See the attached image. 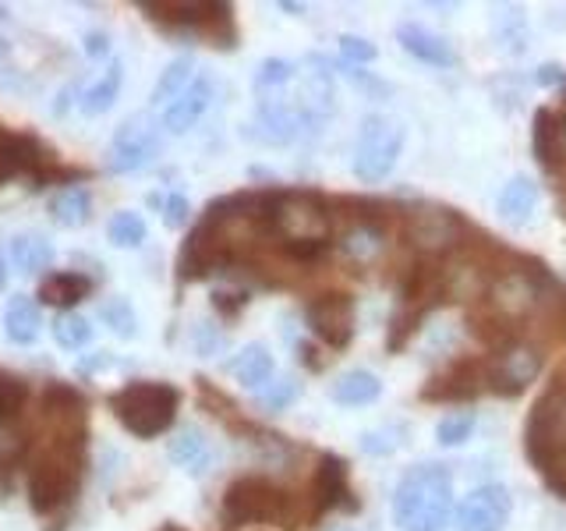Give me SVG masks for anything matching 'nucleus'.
Masks as SVG:
<instances>
[{"label": "nucleus", "mask_w": 566, "mask_h": 531, "mask_svg": "<svg viewBox=\"0 0 566 531\" xmlns=\"http://www.w3.org/2000/svg\"><path fill=\"white\" fill-rule=\"evenodd\" d=\"M85 50L93 53V58H103V53H106V35H103V32L85 35Z\"/></svg>", "instance_id": "58836bf2"}, {"label": "nucleus", "mask_w": 566, "mask_h": 531, "mask_svg": "<svg viewBox=\"0 0 566 531\" xmlns=\"http://www.w3.org/2000/svg\"><path fill=\"white\" fill-rule=\"evenodd\" d=\"M400 223V238L411 248L415 256L424 259H450L453 252L468 244V235H474V227L457 217L447 206H432V202H415L397 212Z\"/></svg>", "instance_id": "20e7f679"}, {"label": "nucleus", "mask_w": 566, "mask_h": 531, "mask_svg": "<svg viewBox=\"0 0 566 531\" xmlns=\"http://www.w3.org/2000/svg\"><path fill=\"white\" fill-rule=\"evenodd\" d=\"M93 291V283H88L82 273H53L40 283V298L46 301V305H61L64 312H71V305H78V301Z\"/></svg>", "instance_id": "b1692460"}, {"label": "nucleus", "mask_w": 566, "mask_h": 531, "mask_svg": "<svg viewBox=\"0 0 566 531\" xmlns=\"http://www.w3.org/2000/svg\"><path fill=\"white\" fill-rule=\"evenodd\" d=\"M524 454L535 471L566 454V362L553 372L545 394L531 407L524 425Z\"/></svg>", "instance_id": "423d86ee"}, {"label": "nucleus", "mask_w": 566, "mask_h": 531, "mask_svg": "<svg viewBox=\"0 0 566 531\" xmlns=\"http://www.w3.org/2000/svg\"><path fill=\"white\" fill-rule=\"evenodd\" d=\"M489 389V362L468 354V358H453L447 368H439L436 376H429L418 389V397L424 404H468L478 400Z\"/></svg>", "instance_id": "1a4fd4ad"}, {"label": "nucleus", "mask_w": 566, "mask_h": 531, "mask_svg": "<svg viewBox=\"0 0 566 531\" xmlns=\"http://www.w3.org/2000/svg\"><path fill=\"white\" fill-rule=\"evenodd\" d=\"M159 531H185V528H177V524H164V528H159Z\"/></svg>", "instance_id": "37998d69"}, {"label": "nucleus", "mask_w": 566, "mask_h": 531, "mask_svg": "<svg viewBox=\"0 0 566 531\" xmlns=\"http://www.w3.org/2000/svg\"><path fill=\"white\" fill-rule=\"evenodd\" d=\"M217 344H220V333L212 330L209 323H199V330H195V351L212 354V351H217Z\"/></svg>", "instance_id": "e433bc0d"}, {"label": "nucleus", "mask_w": 566, "mask_h": 531, "mask_svg": "<svg viewBox=\"0 0 566 531\" xmlns=\"http://www.w3.org/2000/svg\"><path fill=\"white\" fill-rule=\"evenodd\" d=\"M67 100H71V88H64V93H61V100H53V106H50V111H53V114H64V111H67Z\"/></svg>", "instance_id": "a19ab883"}, {"label": "nucleus", "mask_w": 566, "mask_h": 531, "mask_svg": "<svg viewBox=\"0 0 566 531\" xmlns=\"http://www.w3.org/2000/svg\"><path fill=\"white\" fill-rule=\"evenodd\" d=\"M167 454H170L174 465L185 468L188 475H206L212 465L209 439L202 436V429H195V425H185V429L174 433V439L167 442Z\"/></svg>", "instance_id": "6ab92c4d"}, {"label": "nucleus", "mask_w": 566, "mask_h": 531, "mask_svg": "<svg viewBox=\"0 0 566 531\" xmlns=\"http://www.w3.org/2000/svg\"><path fill=\"white\" fill-rule=\"evenodd\" d=\"M297 351H301V362H305L312 372L323 368V358H318V347H315V344H301Z\"/></svg>", "instance_id": "4c0bfd02"}, {"label": "nucleus", "mask_w": 566, "mask_h": 531, "mask_svg": "<svg viewBox=\"0 0 566 531\" xmlns=\"http://www.w3.org/2000/svg\"><path fill=\"white\" fill-rule=\"evenodd\" d=\"M538 206V188L531 177H513L500 195V217L506 223H527Z\"/></svg>", "instance_id": "5701e85b"}, {"label": "nucleus", "mask_w": 566, "mask_h": 531, "mask_svg": "<svg viewBox=\"0 0 566 531\" xmlns=\"http://www.w3.org/2000/svg\"><path fill=\"white\" fill-rule=\"evenodd\" d=\"M294 71L297 67L291 61H280V58L262 61L259 71H255V88H259V93H270V88L287 85V82H294Z\"/></svg>", "instance_id": "473e14b6"}, {"label": "nucleus", "mask_w": 566, "mask_h": 531, "mask_svg": "<svg viewBox=\"0 0 566 531\" xmlns=\"http://www.w3.org/2000/svg\"><path fill=\"white\" fill-rule=\"evenodd\" d=\"M50 259H53V252L40 235H22V238L11 241V262H14L18 273H25V277L40 273L50 266Z\"/></svg>", "instance_id": "bb28decb"}, {"label": "nucleus", "mask_w": 566, "mask_h": 531, "mask_svg": "<svg viewBox=\"0 0 566 531\" xmlns=\"http://www.w3.org/2000/svg\"><path fill=\"white\" fill-rule=\"evenodd\" d=\"M177 404H181L177 386L146 379V383H128L124 389H117L111 397V412L132 436L153 439V436H164L174 425Z\"/></svg>", "instance_id": "39448f33"}, {"label": "nucleus", "mask_w": 566, "mask_h": 531, "mask_svg": "<svg viewBox=\"0 0 566 531\" xmlns=\"http://www.w3.org/2000/svg\"><path fill=\"white\" fill-rule=\"evenodd\" d=\"M397 40L400 46L411 53V58L424 61V64H432V67H453L457 64V50L442 40V35L429 32L424 25H415V22H407L397 29Z\"/></svg>", "instance_id": "f3484780"}, {"label": "nucleus", "mask_w": 566, "mask_h": 531, "mask_svg": "<svg viewBox=\"0 0 566 531\" xmlns=\"http://www.w3.org/2000/svg\"><path fill=\"white\" fill-rule=\"evenodd\" d=\"M301 397V383L297 379H273V383H265L259 389V404L265 407V412H283L287 404H294Z\"/></svg>", "instance_id": "7c9ffc66"}, {"label": "nucleus", "mask_w": 566, "mask_h": 531, "mask_svg": "<svg viewBox=\"0 0 566 531\" xmlns=\"http://www.w3.org/2000/svg\"><path fill=\"white\" fill-rule=\"evenodd\" d=\"M188 212H191V206H188V199L185 195H167L164 199V223L167 227H181L185 220H188Z\"/></svg>", "instance_id": "c9c22d12"}, {"label": "nucleus", "mask_w": 566, "mask_h": 531, "mask_svg": "<svg viewBox=\"0 0 566 531\" xmlns=\"http://www.w3.org/2000/svg\"><path fill=\"white\" fill-rule=\"evenodd\" d=\"M329 394H333L336 404L365 407V404H371V400H379L382 383H379V376H371L368 368H350V372H344V376L333 383Z\"/></svg>", "instance_id": "4be33fe9"}, {"label": "nucleus", "mask_w": 566, "mask_h": 531, "mask_svg": "<svg viewBox=\"0 0 566 531\" xmlns=\"http://www.w3.org/2000/svg\"><path fill=\"white\" fill-rule=\"evenodd\" d=\"M471 433H474V415L471 412H453V415L442 418L439 429H436L442 447H460V442L471 439Z\"/></svg>", "instance_id": "2f4dec72"}, {"label": "nucleus", "mask_w": 566, "mask_h": 531, "mask_svg": "<svg viewBox=\"0 0 566 531\" xmlns=\"http://www.w3.org/2000/svg\"><path fill=\"white\" fill-rule=\"evenodd\" d=\"M153 22H164L174 29L199 32L212 46H238V29L230 18V4H206V0H146L142 4Z\"/></svg>", "instance_id": "0eeeda50"}, {"label": "nucleus", "mask_w": 566, "mask_h": 531, "mask_svg": "<svg viewBox=\"0 0 566 531\" xmlns=\"http://www.w3.org/2000/svg\"><path fill=\"white\" fill-rule=\"evenodd\" d=\"M223 521L244 528V524H280V528H301L305 524V503L283 486L270 482L262 475L234 478L223 492Z\"/></svg>", "instance_id": "7ed1b4c3"}, {"label": "nucleus", "mask_w": 566, "mask_h": 531, "mask_svg": "<svg viewBox=\"0 0 566 531\" xmlns=\"http://www.w3.org/2000/svg\"><path fill=\"white\" fill-rule=\"evenodd\" d=\"M159 146H164V135H159L153 117H132L128 124H120L117 135L106 146V167L114 174H132L142 170L146 164L159 156Z\"/></svg>", "instance_id": "f8f14e48"}, {"label": "nucleus", "mask_w": 566, "mask_h": 531, "mask_svg": "<svg viewBox=\"0 0 566 531\" xmlns=\"http://www.w3.org/2000/svg\"><path fill=\"white\" fill-rule=\"evenodd\" d=\"M513 510V496L506 486H478L457 507V531H503Z\"/></svg>", "instance_id": "4468645a"}, {"label": "nucleus", "mask_w": 566, "mask_h": 531, "mask_svg": "<svg viewBox=\"0 0 566 531\" xmlns=\"http://www.w3.org/2000/svg\"><path fill=\"white\" fill-rule=\"evenodd\" d=\"M146 235H149L146 220H142L138 212H132V209L114 212L111 223H106V238H111L117 248H138L142 241H146Z\"/></svg>", "instance_id": "c85d7f7f"}, {"label": "nucleus", "mask_w": 566, "mask_h": 531, "mask_svg": "<svg viewBox=\"0 0 566 531\" xmlns=\"http://www.w3.org/2000/svg\"><path fill=\"white\" fill-rule=\"evenodd\" d=\"M400 149H403V128L397 121H389L382 114L365 117L358 149H354V174L368 185L382 181V177L397 167Z\"/></svg>", "instance_id": "6e6552de"}, {"label": "nucleus", "mask_w": 566, "mask_h": 531, "mask_svg": "<svg viewBox=\"0 0 566 531\" xmlns=\"http://www.w3.org/2000/svg\"><path fill=\"white\" fill-rule=\"evenodd\" d=\"M4 333L8 341L18 344V347H29L40 341L43 333V309L40 301H32L25 294H18L8 301V312H4Z\"/></svg>", "instance_id": "a211bd4d"}, {"label": "nucleus", "mask_w": 566, "mask_h": 531, "mask_svg": "<svg viewBox=\"0 0 566 531\" xmlns=\"http://www.w3.org/2000/svg\"><path fill=\"white\" fill-rule=\"evenodd\" d=\"M191 71H195V61H191V58H174V61L164 67V75H159V82H156V88H153V106H156V111H167V106L195 82V79H191Z\"/></svg>", "instance_id": "a878e982"}, {"label": "nucleus", "mask_w": 566, "mask_h": 531, "mask_svg": "<svg viewBox=\"0 0 566 531\" xmlns=\"http://www.w3.org/2000/svg\"><path fill=\"white\" fill-rule=\"evenodd\" d=\"M46 212H50V220L61 227H82V223H88V217H93V195H88V188H82V185H67L50 195Z\"/></svg>", "instance_id": "412c9836"}, {"label": "nucleus", "mask_w": 566, "mask_h": 531, "mask_svg": "<svg viewBox=\"0 0 566 531\" xmlns=\"http://www.w3.org/2000/svg\"><path fill=\"white\" fill-rule=\"evenodd\" d=\"M340 53L347 61L368 64V61H376V43L361 40V35H340Z\"/></svg>", "instance_id": "f704fd0d"}, {"label": "nucleus", "mask_w": 566, "mask_h": 531, "mask_svg": "<svg viewBox=\"0 0 566 531\" xmlns=\"http://www.w3.org/2000/svg\"><path fill=\"white\" fill-rule=\"evenodd\" d=\"M340 531H354V528H340Z\"/></svg>", "instance_id": "c03bdc74"}, {"label": "nucleus", "mask_w": 566, "mask_h": 531, "mask_svg": "<svg viewBox=\"0 0 566 531\" xmlns=\"http://www.w3.org/2000/svg\"><path fill=\"white\" fill-rule=\"evenodd\" d=\"M209 100H212V82L206 79V75H199L195 79L181 96H177L167 111H164V128L170 132V135H185V132H191L195 124H199V117L209 111Z\"/></svg>", "instance_id": "dca6fc26"}, {"label": "nucleus", "mask_w": 566, "mask_h": 531, "mask_svg": "<svg viewBox=\"0 0 566 531\" xmlns=\"http://www.w3.org/2000/svg\"><path fill=\"white\" fill-rule=\"evenodd\" d=\"M25 397H29V389L22 379H14V376H4L0 372V421H8L14 418L18 412L25 407Z\"/></svg>", "instance_id": "72a5a7b5"}, {"label": "nucleus", "mask_w": 566, "mask_h": 531, "mask_svg": "<svg viewBox=\"0 0 566 531\" xmlns=\"http://www.w3.org/2000/svg\"><path fill=\"white\" fill-rule=\"evenodd\" d=\"M453 510V478L442 465H415L394 492V521L400 531H442Z\"/></svg>", "instance_id": "f03ea898"}, {"label": "nucleus", "mask_w": 566, "mask_h": 531, "mask_svg": "<svg viewBox=\"0 0 566 531\" xmlns=\"http://www.w3.org/2000/svg\"><path fill=\"white\" fill-rule=\"evenodd\" d=\"M230 376H234L241 386L248 389H262L265 383H273V372H276V362L265 344H244L234 358H230Z\"/></svg>", "instance_id": "aec40b11"}, {"label": "nucleus", "mask_w": 566, "mask_h": 531, "mask_svg": "<svg viewBox=\"0 0 566 531\" xmlns=\"http://www.w3.org/2000/svg\"><path fill=\"white\" fill-rule=\"evenodd\" d=\"M120 85H124V67L114 61L111 67H106V75H103L99 82H93V85H88L85 93H82V100H78L82 114H88V117L106 114V111H111V106L117 103Z\"/></svg>", "instance_id": "393cba45"}, {"label": "nucleus", "mask_w": 566, "mask_h": 531, "mask_svg": "<svg viewBox=\"0 0 566 531\" xmlns=\"http://www.w3.org/2000/svg\"><path fill=\"white\" fill-rule=\"evenodd\" d=\"M265 227H270V241L276 244V252L291 262L323 259L336 235L329 202L312 188L273 191Z\"/></svg>", "instance_id": "f257e3e1"}, {"label": "nucleus", "mask_w": 566, "mask_h": 531, "mask_svg": "<svg viewBox=\"0 0 566 531\" xmlns=\"http://www.w3.org/2000/svg\"><path fill=\"white\" fill-rule=\"evenodd\" d=\"M531 149H535V159L545 174H563L566 167V121L548 111V106H538L535 121H531Z\"/></svg>", "instance_id": "2eb2a0df"}, {"label": "nucleus", "mask_w": 566, "mask_h": 531, "mask_svg": "<svg viewBox=\"0 0 566 531\" xmlns=\"http://www.w3.org/2000/svg\"><path fill=\"white\" fill-rule=\"evenodd\" d=\"M99 319L120 336V341H132V336L138 333V315H135V309H132V301H128V298L103 301V305H99Z\"/></svg>", "instance_id": "c756f323"}, {"label": "nucleus", "mask_w": 566, "mask_h": 531, "mask_svg": "<svg viewBox=\"0 0 566 531\" xmlns=\"http://www.w3.org/2000/svg\"><path fill=\"white\" fill-rule=\"evenodd\" d=\"M563 79V67L559 64H545L542 71H538V85H556Z\"/></svg>", "instance_id": "ea45409f"}, {"label": "nucleus", "mask_w": 566, "mask_h": 531, "mask_svg": "<svg viewBox=\"0 0 566 531\" xmlns=\"http://www.w3.org/2000/svg\"><path fill=\"white\" fill-rule=\"evenodd\" d=\"M53 341L64 351H82L93 341V323L78 312H57V319H53Z\"/></svg>", "instance_id": "cd10ccee"}, {"label": "nucleus", "mask_w": 566, "mask_h": 531, "mask_svg": "<svg viewBox=\"0 0 566 531\" xmlns=\"http://www.w3.org/2000/svg\"><path fill=\"white\" fill-rule=\"evenodd\" d=\"M350 478H347V460L336 454H323L312 471L308 496H305V524H315L318 518H326L329 510L347 507L358 510V500H350Z\"/></svg>", "instance_id": "9b49d317"}, {"label": "nucleus", "mask_w": 566, "mask_h": 531, "mask_svg": "<svg viewBox=\"0 0 566 531\" xmlns=\"http://www.w3.org/2000/svg\"><path fill=\"white\" fill-rule=\"evenodd\" d=\"M8 288V259H4V252H0V291Z\"/></svg>", "instance_id": "79ce46f5"}, {"label": "nucleus", "mask_w": 566, "mask_h": 531, "mask_svg": "<svg viewBox=\"0 0 566 531\" xmlns=\"http://www.w3.org/2000/svg\"><path fill=\"white\" fill-rule=\"evenodd\" d=\"M489 362V394L495 397H517L538 379L542 372V347L531 341H513L510 347L485 354Z\"/></svg>", "instance_id": "9d476101"}, {"label": "nucleus", "mask_w": 566, "mask_h": 531, "mask_svg": "<svg viewBox=\"0 0 566 531\" xmlns=\"http://www.w3.org/2000/svg\"><path fill=\"white\" fill-rule=\"evenodd\" d=\"M305 319H308V330L315 333V341H323L333 351H340L354 341V298L344 291L315 294L305 309Z\"/></svg>", "instance_id": "ddd939ff"}]
</instances>
